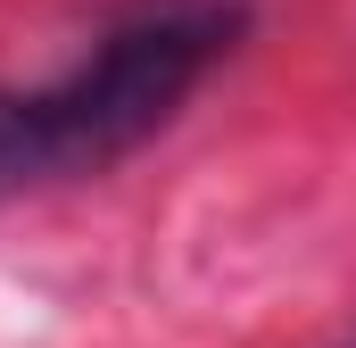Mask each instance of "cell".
Here are the masks:
<instances>
[{
  "label": "cell",
  "mask_w": 356,
  "mask_h": 348,
  "mask_svg": "<svg viewBox=\"0 0 356 348\" xmlns=\"http://www.w3.org/2000/svg\"><path fill=\"white\" fill-rule=\"evenodd\" d=\"M232 33H241V8H216V0L158 8L116 25L58 84L0 91V199L108 174L141 141H158L182 116V100L207 84V67L232 50Z\"/></svg>",
  "instance_id": "cell-1"
},
{
  "label": "cell",
  "mask_w": 356,
  "mask_h": 348,
  "mask_svg": "<svg viewBox=\"0 0 356 348\" xmlns=\"http://www.w3.org/2000/svg\"><path fill=\"white\" fill-rule=\"evenodd\" d=\"M340 348H356V340H340Z\"/></svg>",
  "instance_id": "cell-2"
}]
</instances>
